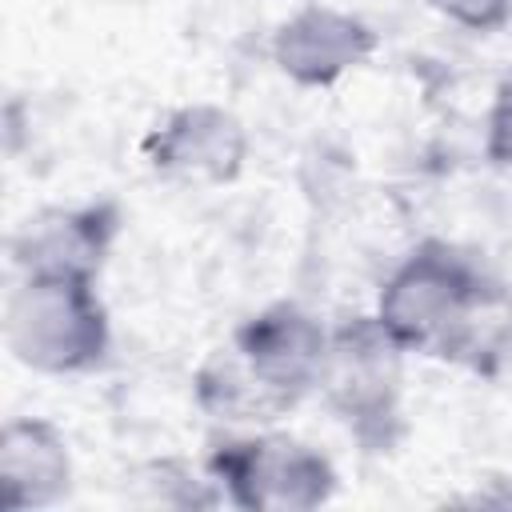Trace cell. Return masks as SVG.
<instances>
[{
    "label": "cell",
    "mask_w": 512,
    "mask_h": 512,
    "mask_svg": "<svg viewBox=\"0 0 512 512\" xmlns=\"http://www.w3.org/2000/svg\"><path fill=\"white\" fill-rule=\"evenodd\" d=\"M144 156L160 176L188 184H228L248 156L244 124L216 104H188L144 140Z\"/></svg>",
    "instance_id": "obj_6"
},
{
    "label": "cell",
    "mask_w": 512,
    "mask_h": 512,
    "mask_svg": "<svg viewBox=\"0 0 512 512\" xmlns=\"http://www.w3.org/2000/svg\"><path fill=\"white\" fill-rule=\"evenodd\" d=\"M324 356V328L304 308L280 300L244 320L232 352L212 356L196 372V400L228 420H272L320 384Z\"/></svg>",
    "instance_id": "obj_1"
},
{
    "label": "cell",
    "mask_w": 512,
    "mask_h": 512,
    "mask_svg": "<svg viewBox=\"0 0 512 512\" xmlns=\"http://www.w3.org/2000/svg\"><path fill=\"white\" fill-rule=\"evenodd\" d=\"M432 8L476 32H492L512 16V0H432Z\"/></svg>",
    "instance_id": "obj_10"
},
{
    "label": "cell",
    "mask_w": 512,
    "mask_h": 512,
    "mask_svg": "<svg viewBox=\"0 0 512 512\" xmlns=\"http://www.w3.org/2000/svg\"><path fill=\"white\" fill-rule=\"evenodd\" d=\"M96 276H24L8 300V348L36 372H84L108 352Z\"/></svg>",
    "instance_id": "obj_3"
},
{
    "label": "cell",
    "mask_w": 512,
    "mask_h": 512,
    "mask_svg": "<svg viewBox=\"0 0 512 512\" xmlns=\"http://www.w3.org/2000/svg\"><path fill=\"white\" fill-rule=\"evenodd\" d=\"M400 344L380 320H348L328 340L320 384L328 404L368 452H388L400 440Z\"/></svg>",
    "instance_id": "obj_4"
},
{
    "label": "cell",
    "mask_w": 512,
    "mask_h": 512,
    "mask_svg": "<svg viewBox=\"0 0 512 512\" xmlns=\"http://www.w3.org/2000/svg\"><path fill=\"white\" fill-rule=\"evenodd\" d=\"M500 304L484 268L444 240H424L380 292V328L416 352L464 360L480 352V316Z\"/></svg>",
    "instance_id": "obj_2"
},
{
    "label": "cell",
    "mask_w": 512,
    "mask_h": 512,
    "mask_svg": "<svg viewBox=\"0 0 512 512\" xmlns=\"http://www.w3.org/2000/svg\"><path fill=\"white\" fill-rule=\"evenodd\" d=\"M208 468L248 512H308L336 492L332 464L288 436L228 440L208 456Z\"/></svg>",
    "instance_id": "obj_5"
},
{
    "label": "cell",
    "mask_w": 512,
    "mask_h": 512,
    "mask_svg": "<svg viewBox=\"0 0 512 512\" xmlns=\"http://www.w3.org/2000/svg\"><path fill=\"white\" fill-rule=\"evenodd\" d=\"M120 232L116 204L44 212L12 240V260L24 276H96Z\"/></svg>",
    "instance_id": "obj_7"
},
{
    "label": "cell",
    "mask_w": 512,
    "mask_h": 512,
    "mask_svg": "<svg viewBox=\"0 0 512 512\" xmlns=\"http://www.w3.org/2000/svg\"><path fill=\"white\" fill-rule=\"evenodd\" d=\"M72 484L64 436L48 420H12L0 432V508H48Z\"/></svg>",
    "instance_id": "obj_9"
},
{
    "label": "cell",
    "mask_w": 512,
    "mask_h": 512,
    "mask_svg": "<svg viewBox=\"0 0 512 512\" xmlns=\"http://www.w3.org/2000/svg\"><path fill=\"white\" fill-rule=\"evenodd\" d=\"M488 160L492 164H512V72L500 80L492 116H488Z\"/></svg>",
    "instance_id": "obj_11"
},
{
    "label": "cell",
    "mask_w": 512,
    "mask_h": 512,
    "mask_svg": "<svg viewBox=\"0 0 512 512\" xmlns=\"http://www.w3.org/2000/svg\"><path fill=\"white\" fill-rule=\"evenodd\" d=\"M376 52V32L336 8L296 12L272 40V60L304 88H328Z\"/></svg>",
    "instance_id": "obj_8"
}]
</instances>
